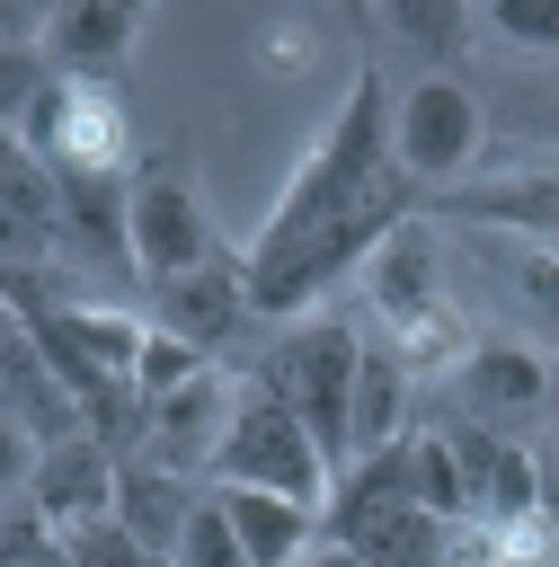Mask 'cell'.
Returning <instances> with one entry per match:
<instances>
[{"label":"cell","instance_id":"obj_5","mask_svg":"<svg viewBox=\"0 0 559 567\" xmlns=\"http://www.w3.org/2000/svg\"><path fill=\"white\" fill-rule=\"evenodd\" d=\"M124 239H133V266L151 284H177V275H204V266H231V248L213 239V213L204 195L186 186V168L169 151H151L133 168V204H124Z\"/></svg>","mask_w":559,"mask_h":567},{"label":"cell","instance_id":"obj_14","mask_svg":"<svg viewBox=\"0 0 559 567\" xmlns=\"http://www.w3.org/2000/svg\"><path fill=\"white\" fill-rule=\"evenodd\" d=\"M346 434H355V461H364V452H390V443L417 434V425H408V363H399L390 346H373V337H364V363H355Z\"/></svg>","mask_w":559,"mask_h":567},{"label":"cell","instance_id":"obj_22","mask_svg":"<svg viewBox=\"0 0 559 567\" xmlns=\"http://www.w3.org/2000/svg\"><path fill=\"white\" fill-rule=\"evenodd\" d=\"M169 567H248V549H240V532H231V514H222L213 487H204V505H195V523H186V540H177Z\"/></svg>","mask_w":559,"mask_h":567},{"label":"cell","instance_id":"obj_8","mask_svg":"<svg viewBox=\"0 0 559 567\" xmlns=\"http://www.w3.org/2000/svg\"><path fill=\"white\" fill-rule=\"evenodd\" d=\"M248 319H257V310H248V257H231V266H204V275H177V284H151V328L186 337L195 354L231 346Z\"/></svg>","mask_w":559,"mask_h":567},{"label":"cell","instance_id":"obj_6","mask_svg":"<svg viewBox=\"0 0 559 567\" xmlns=\"http://www.w3.org/2000/svg\"><path fill=\"white\" fill-rule=\"evenodd\" d=\"M444 434H453V461H461V478H470V523H479V532H506V523L550 514L541 461H532L515 434H497V425H444Z\"/></svg>","mask_w":559,"mask_h":567},{"label":"cell","instance_id":"obj_21","mask_svg":"<svg viewBox=\"0 0 559 567\" xmlns=\"http://www.w3.org/2000/svg\"><path fill=\"white\" fill-rule=\"evenodd\" d=\"M53 549H62V567H169V558H151V549H142V540H133L115 514H98V523L62 532Z\"/></svg>","mask_w":559,"mask_h":567},{"label":"cell","instance_id":"obj_15","mask_svg":"<svg viewBox=\"0 0 559 567\" xmlns=\"http://www.w3.org/2000/svg\"><path fill=\"white\" fill-rule=\"evenodd\" d=\"M453 381H461V399H470V408H541V399H550L541 354H532V346H506V337H479V346H470V363H461Z\"/></svg>","mask_w":559,"mask_h":567},{"label":"cell","instance_id":"obj_3","mask_svg":"<svg viewBox=\"0 0 559 567\" xmlns=\"http://www.w3.org/2000/svg\"><path fill=\"white\" fill-rule=\"evenodd\" d=\"M204 487H266V496H293V505H328L337 470H328V452L311 443V425L248 381L240 408H231V434H222V452H213V470H204Z\"/></svg>","mask_w":559,"mask_h":567},{"label":"cell","instance_id":"obj_10","mask_svg":"<svg viewBox=\"0 0 559 567\" xmlns=\"http://www.w3.org/2000/svg\"><path fill=\"white\" fill-rule=\"evenodd\" d=\"M231 390H222V372H204V381H186L177 399H160L151 408V434H142V461H160V470H177V478H204L213 470V452H222V434H231Z\"/></svg>","mask_w":559,"mask_h":567},{"label":"cell","instance_id":"obj_16","mask_svg":"<svg viewBox=\"0 0 559 567\" xmlns=\"http://www.w3.org/2000/svg\"><path fill=\"white\" fill-rule=\"evenodd\" d=\"M453 549H461L453 523H435L426 505H399V514H382L346 558H355V567H453Z\"/></svg>","mask_w":559,"mask_h":567},{"label":"cell","instance_id":"obj_26","mask_svg":"<svg viewBox=\"0 0 559 567\" xmlns=\"http://www.w3.org/2000/svg\"><path fill=\"white\" fill-rule=\"evenodd\" d=\"M541 133H559V115H541Z\"/></svg>","mask_w":559,"mask_h":567},{"label":"cell","instance_id":"obj_19","mask_svg":"<svg viewBox=\"0 0 559 567\" xmlns=\"http://www.w3.org/2000/svg\"><path fill=\"white\" fill-rule=\"evenodd\" d=\"M382 27H390L399 44H417V53H435V62H453V53L470 44V9H453V0H390Z\"/></svg>","mask_w":559,"mask_h":567},{"label":"cell","instance_id":"obj_2","mask_svg":"<svg viewBox=\"0 0 559 567\" xmlns=\"http://www.w3.org/2000/svg\"><path fill=\"white\" fill-rule=\"evenodd\" d=\"M355 363H364V328L355 319H293L275 337V363L257 372L266 399H284L311 443L328 452V470L355 461V434H346V408H355Z\"/></svg>","mask_w":559,"mask_h":567},{"label":"cell","instance_id":"obj_9","mask_svg":"<svg viewBox=\"0 0 559 567\" xmlns=\"http://www.w3.org/2000/svg\"><path fill=\"white\" fill-rule=\"evenodd\" d=\"M435 213L488 230V239H541L559 248V168H515V177H479V186H453Z\"/></svg>","mask_w":559,"mask_h":567},{"label":"cell","instance_id":"obj_4","mask_svg":"<svg viewBox=\"0 0 559 567\" xmlns=\"http://www.w3.org/2000/svg\"><path fill=\"white\" fill-rule=\"evenodd\" d=\"M479 151H488V106L470 97V80L426 71V80H408V89L390 97V159H399L417 186H444V195L470 186Z\"/></svg>","mask_w":559,"mask_h":567},{"label":"cell","instance_id":"obj_18","mask_svg":"<svg viewBox=\"0 0 559 567\" xmlns=\"http://www.w3.org/2000/svg\"><path fill=\"white\" fill-rule=\"evenodd\" d=\"M506 292H515V310L532 319V337L559 346V248H541V239H506Z\"/></svg>","mask_w":559,"mask_h":567},{"label":"cell","instance_id":"obj_11","mask_svg":"<svg viewBox=\"0 0 559 567\" xmlns=\"http://www.w3.org/2000/svg\"><path fill=\"white\" fill-rule=\"evenodd\" d=\"M142 9L133 0H80V9H53L44 18V62L62 71V80H106L133 44H142Z\"/></svg>","mask_w":559,"mask_h":567},{"label":"cell","instance_id":"obj_25","mask_svg":"<svg viewBox=\"0 0 559 567\" xmlns=\"http://www.w3.org/2000/svg\"><path fill=\"white\" fill-rule=\"evenodd\" d=\"M302 567H355V558H346V549H328V540H319V549H311V558H302Z\"/></svg>","mask_w":559,"mask_h":567},{"label":"cell","instance_id":"obj_17","mask_svg":"<svg viewBox=\"0 0 559 567\" xmlns=\"http://www.w3.org/2000/svg\"><path fill=\"white\" fill-rule=\"evenodd\" d=\"M408 496H417L435 523L470 532V478H461V461H453V434H444V425H435V434H408Z\"/></svg>","mask_w":559,"mask_h":567},{"label":"cell","instance_id":"obj_1","mask_svg":"<svg viewBox=\"0 0 559 567\" xmlns=\"http://www.w3.org/2000/svg\"><path fill=\"white\" fill-rule=\"evenodd\" d=\"M417 177L390 159V80L355 71L346 106L319 124V142L302 151V168L284 177L266 230L248 239V310L257 319H311V301L355 266H373V248L408 221Z\"/></svg>","mask_w":559,"mask_h":567},{"label":"cell","instance_id":"obj_12","mask_svg":"<svg viewBox=\"0 0 559 567\" xmlns=\"http://www.w3.org/2000/svg\"><path fill=\"white\" fill-rule=\"evenodd\" d=\"M195 505H204V478H177V470H160V461H124V478H115V523H124L151 558H177Z\"/></svg>","mask_w":559,"mask_h":567},{"label":"cell","instance_id":"obj_23","mask_svg":"<svg viewBox=\"0 0 559 567\" xmlns=\"http://www.w3.org/2000/svg\"><path fill=\"white\" fill-rule=\"evenodd\" d=\"M488 27L532 53H559V0H488Z\"/></svg>","mask_w":559,"mask_h":567},{"label":"cell","instance_id":"obj_27","mask_svg":"<svg viewBox=\"0 0 559 567\" xmlns=\"http://www.w3.org/2000/svg\"><path fill=\"white\" fill-rule=\"evenodd\" d=\"M35 567H62V549H53V558H35Z\"/></svg>","mask_w":559,"mask_h":567},{"label":"cell","instance_id":"obj_20","mask_svg":"<svg viewBox=\"0 0 559 567\" xmlns=\"http://www.w3.org/2000/svg\"><path fill=\"white\" fill-rule=\"evenodd\" d=\"M213 363L186 346V337H169V328H151V346H142V363H133V390H142V408H160V399H177L186 381H204Z\"/></svg>","mask_w":559,"mask_h":567},{"label":"cell","instance_id":"obj_24","mask_svg":"<svg viewBox=\"0 0 559 567\" xmlns=\"http://www.w3.org/2000/svg\"><path fill=\"white\" fill-rule=\"evenodd\" d=\"M35 452H44V443H35V434H27L18 416H0V496L35 478Z\"/></svg>","mask_w":559,"mask_h":567},{"label":"cell","instance_id":"obj_13","mask_svg":"<svg viewBox=\"0 0 559 567\" xmlns=\"http://www.w3.org/2000/svg\"><path fill=\"white\" fill-rule=\"evenodd\" d=\"M248 567H302L319 549V505H293V496H266V487H213Z\"/></svg>","mask_w":559,"mask_h":567},{"label":"cell","instance_id":"obj_7","mask_svg":"<svg viewBox=\"0 0 559 567\" xmlns=\"http://www.w3.org/2000/svg\"><path fill=\"white\" fill-rule=\"evenodd\" d=\"M115 478H124V461H115L98 434L44 443V452H35V478H27V496H35V523L62 540V532H80V523L115 514Z\"/></svg>","mask_w":559,"mask_h":567}]
</instances>
